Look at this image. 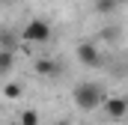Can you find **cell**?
Segmentation results:
<instances>
[{"instance_id":"6da1fadb","label":"cell","mask_w":128,"mask_h":125,"mask_svg":"<svg viewBox=\"0 0 128 125\" xmlns=\"http://www.w3.org/2000/svg\"><path fill=\"white\" fill-rule=\"evenodd\" d=\"M72 98H74V104L80 107V110H96L104 104V90H101V84H92V80H86V84H78L74 90H72Z\"/></svg>"},{"instance_id":"7a4b0ae2","label":"cell","mask_w":128,"mask_h":125,"mask_svg":"<svg viewBox=\"0 0 128 125\" xmlns=\"http://www.w3.org/2000/svg\"><path fill=\"white\" fill-rule=\"evenodd\" d=\"M21 39L33 42V45H45V42H51V24L42 21V18H33V21H27V27L21 30Z\"/></svg>"},{"instance_id":"3957f363","label":"cell","mask_w":128,"mask_h":125,"mask_svg":"<svg viewBox=\"0 0 128 125\" xmlns=\"http://www.w3.org/2000/svg\"><path fill=\"white\" fill-rule=\"evenodd\" d=\"M74 54H78V62H80V66H86V68H96V66H101V51H98L92 42H80Z\"/></svg>"},{"instance_id":"277c9868","label":"cell","mask_w":128,"mask_h":125,"mask_svg":"<svg viewBox=\"0 0 128 125\" xmlns=\"http://www.w3.org/2000/svg\"><path fill=\"white\" fill-rule=\"evenodd\" d=\"M104 116H110V119H122L128 113V98L125 95H107L104 98Z\"/></svg>"},{"instance_id":"5b68a950","label":"cell","mask_w":128,"mask_h":125,"mask_svg":"<svg viewBox=\"0 0 128 125\" xmlns=\"http://www.w3.org/2000/svg\"><path fill=\"white\" fill-rule=\"evenodd\" d=\"M33 68H36V74H42V78H57V74H63V62L54 60V57H39V60L33 62Z\"/></svg>"},{"instance_id":"8992f818","label":"cell","mask_w":128,"mask_h":125,"mask_svg":"<svg viewBox=\"0 0 128 125\" xmlns=\"http://www.w3.org/2000/svg\"><path fill=\"white\" fill-rule=\"evenodd\" d=\"M15 68V51H0V74L6 78Z\"/></svg>"},{"instance_id":"52a82bcc","label":"cell","mask_w":128,"mask_h":125,"mask_svg":"<svg viewBox=\"0 0 128 125\" xmlns=\"http://www.w3.org/2000/svg\"><path fill=\"white\" fill-rule=\"evenodd\" d=\"M18 48V36L9 30H0V51H15Z\"/></svg>"},{"instance_id":"ba28073f","label":"cell","mask_w":128,"mask_h":125,"mask_svg":"<svg viewBox=\"0 0 128 125\" xmlns=\"http://www.w3.org/2000/svg\"><path fill=\"white\" fill-rule=\"evenodd\" d=\"M21 92H24V86L18 80H6L3 84V98H21Z\"/></svg>"},{"instance_id":"9c48e42d","label":"cell","mask_w":128,"mask_h":125,"mask_svg":"<svg viewBox=\"0 0 128 125\" xmlns=\"http://www.w3.org/2000/svg\"><path fill=\"white\" fill-rule=\"evenodd\" d=\"M116 6H119L116 0H96V12H98V15H110Z\"/></svg>"},{"instance_id":"30bf717a","label":"cell","mask_w":128,"mask_h":125,"mask_svg":"<svg viewBox=\"0 0 128 125\" xmlns=\"http://www.w3.org/2000/svg\"><path fill=\"white\" fill-rule=\"evenodd\" d=\"M18 122H21V125H39V113H36V110H24Z\"/></svg>"},{"instance_id":"8fae6325","label":"cell","mask_w":128,"mask_h":125,"mask_svg":"<svg viewBox=\"0 0 128 125\" xmlns=\"http://www.w3.org/2000/svg\"><path fill=\"white\" fill-rule=\"evenodd\" d=\"M101 36H104L107 42H116V36H119V27H104V30H101Z\"/></svg>"},{"instance_id":"7c38bea8","label":"cell","mask_w":128,"mask_h":125,"mask_svg":"<svg viewBox=\"0 0 128 125\" xmlns=\"http://www.w3.org/2000/svg\"><path fill=\"white\" fill-rule=\"evenodd\" d=\"M9 125H21V122H9Z\"/></svg>"},{"instance_id":"4fadbf2b","label":"cell","mask_w":128,"mask_h":125,"mask_svg":"<svg viewBox=\"0 0 128 125\" xmlns=\"http://www.w3.org/2000/svg\"><path fill=\"white\" fill-rule=\"evenodd\" d=\"M116 3H125V0H116Z\"/></svg>"}]
</instances>
